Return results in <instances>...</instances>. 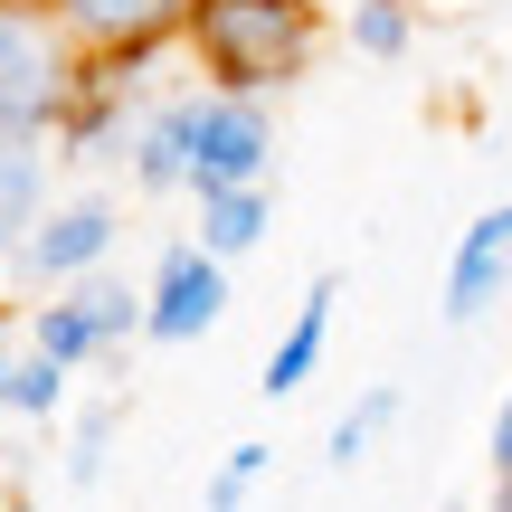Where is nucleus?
Instances as JSON below:
<instances>
[{"instance_id":"f257e3e1","label":"nucleus","mask_w":512,"mask_h":512,"mask_svg":"<svg viewBox=\"0 0 512 512\" xmlns=\"http://www.w3.org/2000/svg\"><path fill=\"white\" fill-rule=\"evenodd\" d=\"M190 57L219 95H256L266 105L275 86L323 57V0H200L190 19Z\"/></svg>"},{"instance_id":"f03ea898","label":"nucleus","mask_w":512,"mask_h":512,"mask_svg":"<svg viewBox=\"0 0 512 512\" xmlns=\"http://www.w3.org/2000/svg\"><path fill=\"white\" fill-rule=\"evenodd\" d=\"M86 86V48L67 38L57 0H0V143L48 152Z\"/></svg>"},{"instance_id":"7ed1b4c3","label":"nucleus","mask_w":512,"mask_h":512,"mask_svg":"<svg viewBox=\"0 0 512 512\" xmlns=\"http://www.w3.org/2000/svg\"><path fill=\"white\" fill-rule=\"evenodd\" d=\"M29 342L48 351L57 370H86V361H114V351L152 342V304H143V285H124V275H86V285L29 304Z\"/></svg>"},{"instance_id":"20e7f679","label":"nucleus","mask_w":512,"mask_h":512,"mask_svg":"<svg viewBox=\"0 0 512 512\" xmlns=\"http://www.w3.org/2000/svg\"><path fill=\"white\" fill-rule=\"evenodd\" d=\"M266 162H275V124L256 95H219V86L190 95V200L200 190H266Z\"/></svg>"},{"instance_id":"39448f33","label":"nucleus","mask_w":512,"mask_h":512,"mask_svg":"<svg viewBox=\"0 0 512 512\" xmlns=\"http://www.w3.org/2000/svg\"><path fill=\"white\" fill-rule=\"evenodd\" d=\"M67 38L105 67H152L162 48H190V19L200 0H57Z\"/></svg>"},{"instance_id":"423d86ee","label":"nucleus","mask_w":512,"mask_h":512,"mask_svg":"<svg viewBox=\"0 0 512 512\" xmlns=\"http://www.w3.org/2000/svg\"><path fill=\"white\" fill-rule=\"evenodd\" d=\"M114 238H124V209L114 200H48V219L29 228V247H19V275L48 294L86 285V275H105Z\"/></svg>"},{"instance_id":"0eeeda50","label":"nucleus","mask_w":512,"mask_h":512,"mask_svg":"<svg viewBox=\"0 0 512 512\" xmlns=\"http://www.w3.org/2000/svg\"><path fill=\"white\" fill-rule=\"evenodd\" d=\"M143 304H152V342H200L228 313V266L200 238H171L162 266H152V285H143Z\"/></svg>"},{"instance_id":"6e6552de","label":"nucleus","mask_w":512,"mask_h":512,"mask_svg":"<svg viewBox=\"0 0 512 512\" xmlns=\"http://www.w3.org/2000/svg\"><path fill=\"white\" fill-rule=\"evenodd\" d=\"M503 294H512V200L484 209L446 256V323H484Z\"/></svg>"},{"instance_id":"1a4fd4ad","label":"nucleus","mask_w":512,"mask_h":512,"mask_svg":"<svg viewBox=\"0 0 512 512\" xmlns=\"http://www.w3.org/2000/svg\"><path fill=\"white\" fill-rule=\"evenodd\" d=\"M133 95H143V67H105V57H86V86H76L67 124H57V152H67V162H95V152H114V133H124Z\"/></svg>"},{"instance_id":"9d476101","label":"nucleus","mask_w":512,"mask_h":512,"mask_svg":"<svg viewBox=\"0 0 512 512\" xmlns=\"http://www.w3.org/2000/svg\"><path fill=\"white\" fill-rule=\"evenodd\" d=\"M332 304H342V275H313L294 323L275 332V351H266V380H256L266 399H294V389L313 380V361H323V342H332Z\"/></svg>"},{"instance_id":"9b49d317","label":"nucleus","mask_w":512,"mask_h":512,"mask_svg":"<svg viewBox=\"0 0 512 512\" xmlns=\"http://www.w3.org/2000/svg\"><path fill=\"white\" fill-rule=\"evenodd\" d=\"M124 152H133V181H143V190H190V95L152 105Z\"/></svg>"},{"instance_id":"f8f14e48","label":"nucleus","mask_w":512,"mask_h":512,"mask_svg":"<svg viewBox=\"0 0 512 512\" xmlns=\"http://www.w3.org/2000/svg\"><path fill=\"white\" fill-rule=\"evenodd\" d=\"M38 219H48V162L29 143H0V256L29 247Z\"/></svg>"},{"instance_id":"ddd939ff","label":"nucleus","mask_w":512,"mask_h":512,"mask_svg":"<svg viewBox=\"0 0 512 512\" xmlns=\"http://www.w3.org/2000/svg\"><path fill=\"white\" fill-rule=\"evenodd\" d=\"M266 228H275V200H266V190H200V247L219 256V266H228V256H247Z\"/></svg>"},{"instance_id":"4468645a","label":"nucleus","mask_w":512,"mask_h":512,"mask_svg":"<svg viewBox=\"0 0 512 512\" xmlns=\"http://www.w3.org/2000/svg\"><path fill=\"white\" fill-rule=\"evenodd\" d=\"M389 418H399V389H361V399H351L342 418H332L323 456H332V465H342V475H351V465H361L370 446H380V427H389Z\"/></svg>"},{"instance_id":"2eb2a0df","label":"nucleus","mask_w":512,"mask_h":512,"mask_svg":"<svg viewBox=\"0 0 512 512\" xmlns=\"http://www.w3.org/2000/svg\"><path fill=\"white\" fill-rule=\"evenodd\" d=\"M342 29H351V48H361V57H408V38H418V10H408V0H351Z\"/></svg>"},{"instance_id":"dca6fc26","label":"nucleus","mask_w":512,"mask_h":512,"mask_svg":"<svg viewBox=\"0 0 512 512\" xmlns=\"http://www.w3.org/2000/svg\"><path fill=\"white\" fill-rule=\"evenodd\" d=\"M266 465H275V446H228L219 465H209V484H200V512H247V494L266 484Z\"/></svg>"},{"instance_id":"f3484780","label":"nucleus","mask_w":512,"mask_h":512,"mask_svg":"<svg viewBox=\"0 0 512 512\" xmlns=\"http://www.w3.org/2000/svg\"><path fill=\"white\" fill-rule=\"evenodd\" d=\"M114 427H124V408H86V418H76V437H67V484H95V475H105Z\"/></svg>"},{"instance_id":"a211bd4d","label":"nucleus","mask_w":512,"mask_h":512,"mask_svg":"<svg viewBox=\"0 0 512 512\" xmlns=\"http://www.w3.org/2000/svg\"><path fill=\"white\" fill-rule=\"evenodd\" d=\"M484 465H494V484H512V389H503L494 427H484Z\"/></svg>"},{"instance_id":"6ab92c4d","label":"nucleus","mask_w":512,"mask_h":512,"mask_svg":"<svg viewBox=\"0 0 512 512\" xmlns=\"http://www.w3.org/2000/svg\"><path fill=\"white\" fill-rule=\"evenodd\" d=\"M494 512H512V484H494Z\"/></svg>"},{"instance_id":"aec40b11","label":"nucleus","mask_w":512,"mask_h":512,"mask_svg":"<svg viewBox=\"0 0 512 512\" xmlns=\"http://www.w3.org/2000/svg\"><path fill=\"white\" fill-rule=\"evenodd\" d=\"M323 10H351V0H323Z\"/></svg>"},{"instance_id":"412c9836","label":"nucleus","mask_w":512,"mask_h":512,"mask_svg":"<svg viewBox=\"0 0 512 512\" xmlns=\"http://www.w3.org/2000/svg\"><path fill=\"white\" fill-rule=\"evenodd\" d=\"M446 512H465V503H446Z\"/></svg>"}]
</instances>
